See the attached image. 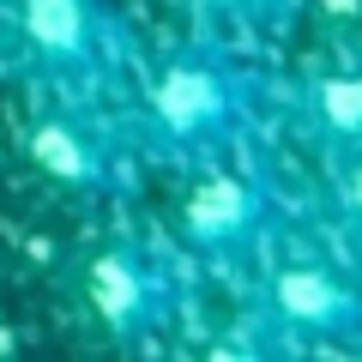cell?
I'll return each instance as SVG.
<instances>
[{"mask_svg": "<svg viewBox=\"0 0 362 362\" xmlns=\"http://www.w3.org/2000/svg\"><path fill=\"white\" fill-rule=\"evenodd\" d=\"M254 73L211 42H187V49H169L145 78L139 127L151 151L175 163H211V157H230V145L254 127Z\"/></svg>", "mask_w": 362, "mask_h": 362, "instance_id": "1", "label": "cell"}, {"mask_svg": "<svg viewBox=\"0 0 362 362\" xmlns=\"http://www.w3.org/2000/svg\"><path fill=\"white\" fill-rule=\"evenodd\" d=\"M272 223H278V187L259 169H235L223 157L199 163V175L181 194V242L218 266L259 259L272 242Z\"/></svg>", "mask_w": 362, "mask_h": 362, "instance_id": "2", "label": "cell"}, {"mask_svg": "<svg viewBox=\"0 0 362 362\" xmlns=\"http://www.w3.org/2000/svg\"><path fill=\"white\" fill-rule=\"evenodd\" d=\"M13 25V49L49 85H90L103 78L109 54H115V18L109 0H13L6 6Z\"/></svg>", "mask_w": 362, "mask_h": 362, "instance_id": "3", "label": "cell"}, {"mask_svg": "<svg viewBox=\"0 0 362 362\" xmlns=\"http://www.w3.org/2000/svg\"><path fill=\"white\" fill-rule=\"evenodd\" d=\"M259 314L290 338H356L362 332V278H350L332 259H290L272 266L259 284Z\"/></svg>", "mask_w": 362, "mask_h": 362, "instance_id": "4", "label": "cell"}, {"mask_svg": "<svg viewBox=\"0 0 362 362\" xmlns=\"http://www.w3.org/2000/svg\"><path fill=\"white\" fill-rule=\"evenodd\" d=\"M85 296H90V314H97L121 344H133V338H145L151 326H163L169 278H163V266H157L151 254L115 242V247H103V254L85 266Z\"/></svg>", "mask_w": 362, "mask_h": 362, "instance_id": "5", "label": "cell"}, {"mask_svg": "<svg viewBox=\"0 0 362 362\" xmlns=\"http://www.w3.org/2000/svg\"><path fill=\"white\" fill-rule=\"evenodd\" d=\"M25 151L49 181H61L73 194H103L115 181V157H109L103 133L90 127L85 115H37Z\"/></svg>", "mask_w": 362, "mask_h": 362, "instance_id": "6", "label": "cell"}, {"mask_svg": "<svg viewBox=\"0 0 362 362\" xmlns=\"http://www.w3.org/2000/svg\"><path fill=\"white\" fill-rule=\"evenodd\" d=\"M302 127L338 163L362 157V66H320L296 97Z\"/></svg>", "mask_w": 362, "mask_h": 362, "instance_id": "7", "label": "cell"}, {"mask_svg": "<svg viewBox=\"0 0 362 362\" xmlns=\"http://www.w3.org/2000/svg\"><path fill=\"white\" fill-rule=\"evenodd\" d=\"M199 18H223V25H242V30H278L302 0H194Z\"/></svg>", "mask_w": 362, "mask_h": 362, "instance_id": "8", "label": "cell"}, {"mask_svg": "<svg viewBox=\"0 0 362 362\" xmlns=\"http://www.w3.org/2000/svg\"><path fill=\"white\" fill-rule=\"evenodd\" d=\"M332 206H338V218H344V230H350V235H362V157H350V163L338 169Z\"/></svg>", "mask_w": 362, "mask_h": 362, "instance_id": "9", "label": "cell"}]
</instances>
